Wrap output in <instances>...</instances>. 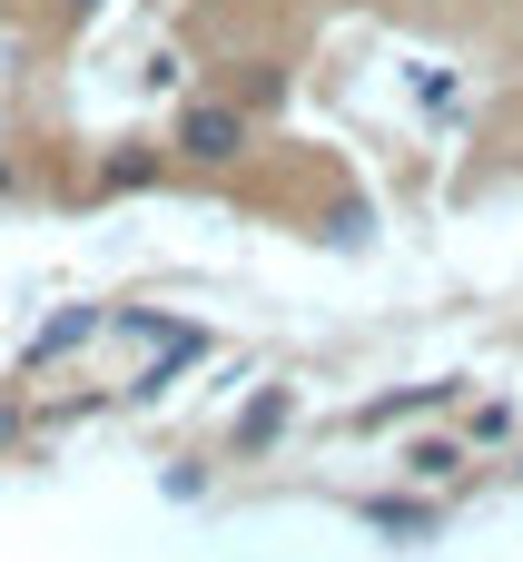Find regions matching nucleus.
<instances>
[{"instance_id":"nucleus-1","label":"nucleus","mask_w":523,"mask_h":562,"mask_svg":"<svg viewBox=\"0 0 523 562\" xmlns=\"http://www.w3.org/2000/svg\"><path fill=\"white\" fill-rule=\"evenodd\" d=\"M237 148H247V109H188V119H178V158L227 168Z\"/></svg>"},{"instance_id":"nucleus-3","label":"nucleus","mask_w":523,"mask_h":562,"mask_svg":"<svg viewBox=\"0 0 523 562\" xmlns=\"http://www.w3.org/2000/svg\"><path fill=\"white\" fill-rule=\"evenodd\" d=\"M405 464H415V474H425V484H445V474H455V464H465V454H455V445H415V454H405Z\"/></svg>"},{"instance_id":"nucleus-5","label":"nucleus","mask_w":523,"mask_h":562,"mask_svg":"<svg viewBox=\"0 0 523 562\" xmlns=\"http://www.w3.org/2000/svg\"><path fill=\"white\" fill-rule=\"evenodd\" d=\"M79 10H89V0H79Z\"/></svg>"},{"instance_id":"nucleus-4","label":"nucleus","mask_w":523,"mask_h":562,"mask_svg":"<svg viewBox=\"0 0 523 562\" xmlns=\"http://www.w3.org/2000/svg\"><path fill=\"white\" fill-rule=\"evenodd\" d=\"M0 188H10V158H0Z\"/></svg>"},{"instance_id":"nucleus-2","label":"nucleus","mask_w":523,"mask_h":562,"mask_svg":"<svg viewBox=\"0 0 523 562\" xmlns=\"http://www.w3.org/2000/svg\"><path fill=\"white\" fill-rule=\"evenodd\" d=\"M148 178H158V158H148V148H119V158L99 168V188H148Z\"/></svg>"}]
</instances>
